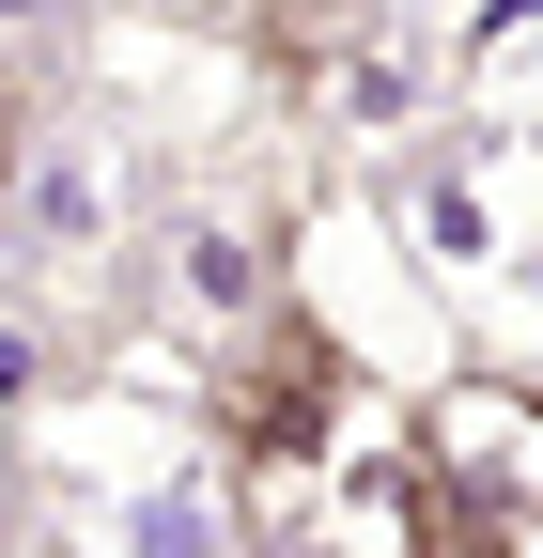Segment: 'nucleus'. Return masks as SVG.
Masks as SVG:
<instances>
[{
  "mask_svg": "<svg viewBox=\"0 0 543 558\" xmlns=\"http://www.w3.org/2000/svg\"><path fill=\"white\" fill-rule=\"evenodd\" d=\"M450 109L466 124H543V0H482V32H466V62H450Z\"/></svg>",
  "mask_w": 543,
  "mask_h": 558,
  "instance_id": "20e7f679",
  "label": "nucleus"
},
{
  "mask_svg": "<svg viewBox=\"0 0 543 558\" xmlns=\"http://www.w3.org/2000/svg\"><path fill=\"white\" fill-rule=\"evenodd\" d=\"M171 279L202 311H218V341L249 326V311H280V264H264V218H186L171 233Z\"/></svg>",
  "mask_w": 543,
  "mask_h": 558,
  "instance_id": "423d86ee",
  "label": "nucleus"
},
{
  "mask_svg": "<svg viewBox=\"0 0 543 558\" xmlns=\"http://www.w3.org/2000/svg\"><path fill=\"white\" fill-rule=\"evenodd\" d=\"M0 171H16V156H0Z\"/></svg>",
  "mask_w": 543,
  "mask_h": 558,
  "instance_id": "1a4fd4ad",
  "label": "nucleus"
},
{
  "mask_svg": "<svg viewBox=\"0 0 543 558\" xmlns=\"http://www.w3.org/2000/svg\"><path fill=\"white\" fill-rule=\"evenodd\" d=\"M295 62H311V94H326V109H342L358 140H403V124H420V109H435V62H420V47H403V32H311Z\"/></svg>",
  "mask_w": 543,
  "mask_h": 558,
  "instance_id": "7ed1b4c3",
  "label": "nucleus"
},
{
  "mask_svg": "<svg viewBox=\"0 0 543 558\" xmlns=\"http://www.w3.org/2000/svg\"><path fill=\"white\" fill-rule=\"evenodd\" d=\"M47 527H62V558H249L233 450L171 435L141 388H109L47 435Z\"/></svg>",
  "mask_w": 543,
  "mask_h": 558,
  "instance_id": "f257e3e1",
  "label": "nucleus"
},
{
  "mask_svg": "<svg viewBox=\"0 0 543 558\" xmlns=\"http://www.w3.org/2000/svg\"><path fill=\"white\" fill-rule=\"evenodd\" d=\"M0 16H62V0H0Z\"/></svg>",
  "mask_w": 543,
  "mask_h": 558,
  "instance_id": "6e6552de",
  "label": "nucleus"
},
{
  "mask_svg": "<svg viewBox=\"0 0 543 558\" xmlns=\"http://www.w3.org/2000/svg\"><path fill=\"white\" fill-rule=\"evenodd\" d=\"M512 311H528V341H543V233H528V264H512Z\"/></svg>",
  "mask_w": 543,
  "mask_h": 558,
  "instance_id": "0eeeda50",
  "label": "nucleus"
},
{
  "mask_svg": "<svg viewBox=\"0 0 543 558\" xmlns=\"http://www.w3.org/2000/svg\"><path fill=\"white\" fill-rule=\"evenodd\" d=\"M358 418H373V388H358L342 341H326V311H311V295L249 311L218 357H202V435H218L233 465H326Z\"/></svg>",
  "mask_w": 543,
  "mask_h": 558,
  "instance_id": "f03ea898",
  "label": "nucleus"
},
{
  "mask_svg": "<svg viewBox=\"0 0 543 558\" xmlns=\"http://www.w3.org/2000/svg\"><path fill=\"white\" fill-rule=\"evenodd\" d=\"M403 248L435 279H497V218H482V156H435L403 171Z\"/></svg>",
  "mask_w": 543,
  "mask_h": 558,
  "instance_id": "39448f33",
  "label": "nucleus"
}]
</instances>
